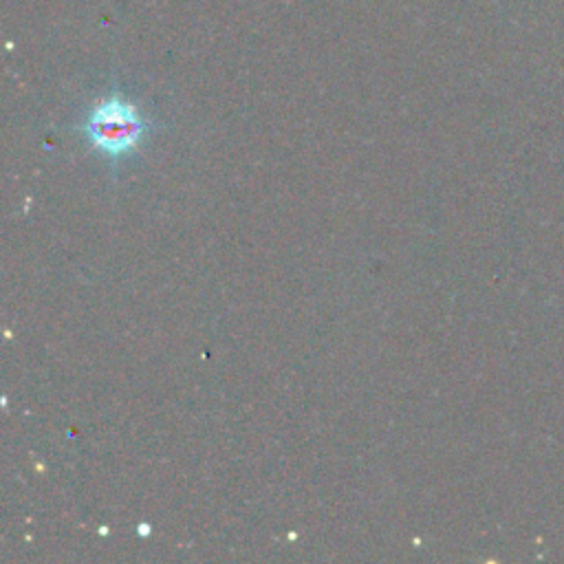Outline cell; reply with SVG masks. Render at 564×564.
Listing matches in <instances>:
<instances>
[{
	"label": "cell",
	"mask_w": 564,
	"mask_h": 564,
	"mask_svg": "<svg viewBox=\"0 0 564 564\" xmlns=\"http://www.w3.org/2000/svg\"><path fill=\"white\" fill-rule=\"evenodd\" d=\"M80 130L89 146L117 168L122 161L139 153L148 135L153 133V122L115 91L91 108Z\"/></svg>",
	"instance_id": "cell-1"
}]
</instances>
